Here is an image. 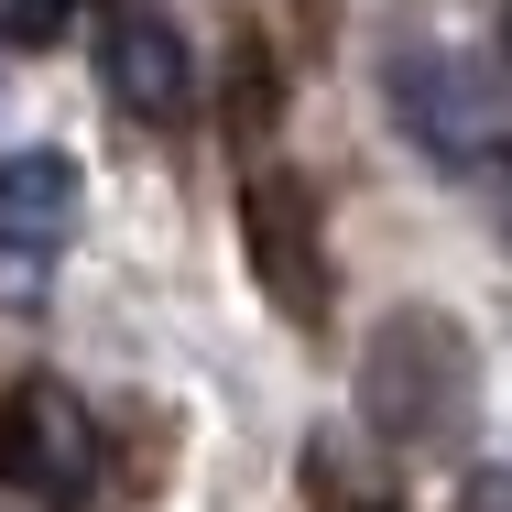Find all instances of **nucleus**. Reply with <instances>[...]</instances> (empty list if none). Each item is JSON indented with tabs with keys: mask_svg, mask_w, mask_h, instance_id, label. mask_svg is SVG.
I'll return each instance as SVG.
<instances>
[{
	"mask_svg": "<svg viewBox=\"0 0 512 512\" xmlns=\"http://www.w3.org/2000/svg\"><path fill=\"white\" fill-rule=\"evenodd\" d=\"M469 404H480V360H469V338L436 306H404V316L371 327V349H360V425L382 447L436 458V447L469 436Z\"/></svg>",
	"mask_w": 512,
	"mask_h": 512,
	"instance_id": "obj_1",
	"label": "nucleus"
},
{
	"mask_svg": "<svg viewBox=\"0 0 512 512\" xmlns=\"http://www.w3.org/2000/svg\"><path fill=\"white\" fill-rule=\"evenodd\" d=\"M0 480H11V502H33V512L88 502V480H99V414H88L77 382H55V371L11 382V404H0Z\"/></svg>",
	"mask_w": 512,
	"mask_h": 512,
	"instance_id": "obj_2",
	"label": "nucleus"
},
{
	"mask_svg": "<svg viewBox=\"0 0 512 512\" xmlns=\"http://www.w3.org/2000/svg\"><path fill=\"white\" fill-rule=\"evenodd\" d=\"M393 120L414 131V153L480 164V153L512 131V99H502V77L469 66L458 44H404V55H393Z\"/></svg>",
	"mask_w": 512,
	"mask_h": 512,
	"instance_id": "obj_3",
	"label": "nucleus"
},
{
	"mask_svg": "<svg viewBox=\"0 0 512 512\" xmlns=\"http://www.w3.org/2000/svg\"><path fill=\"white\" fill-rule=\"evenodd\" d=\"M240 251H251L262 295L295 316V327L327 316V251H316V186H306V175L262 164V175L240 186Z\"/></svg>",
	"mask_w": 512,
	"mask_h": 512,
	"instance_id": "obj_4",
	"label": "nucleus"
},
{
	"mask_svg": "<svg viewBox=\"0 0 512 512\" xmlns=\"http://www.w3.org/2000/svg\"><path fill=\"white\" fill-rule=\"evenodd\" d=\"M99 88L131 120H186L197 109V55H186V33H175V11H153V0H99Z\"/></svg>",
	"mask_w": 512,
	"mask_h": 512,
	"instance_id": "obj_5",
	"label": "nucleus"
},
{
	"mask_svg": "<svg viewBox=\"0 0 512 512\" xmlns=\"http://www.w3.org/2000/svg\"><path fill=\"white\" fill-rule=\"evenodd\" d=\"M77 207H88L77 153L33 142V153H11V164H0V240H11L22 262H55V251L77 240Z\"/></svg>",
	"mask_w": 512,
	"mask_h": 512,
	"instance_id": "obj_6",
	"label": "nucleus"
},
{
	"mask_svg": "<svg viewBox=\"0 0 512 512\" xmlns=\"http://www.w3.org/2000/svg\"><path fill=\"white\" fill-rule=\"evenodd\" d=\"M295 480H306V512H404V480H382L349 436H306Z\"/></svg>",
	"mask_w": 512,
	"mask_h": 512,
	"instance_id": "obj_7",
	"label": "nucleus"
},
{
	"mask_svg": "<svg viewBox=\"0 0 512 512\" xmlns=\"http://www.w3.org/2000/svg\"><path fill=\"white\" fill-rule=\"evenodd\" d=\"M66 22H77V0H0V44H11V55L66 44Z\"/></svg>",
	"mask_w": 512,
	"mask_h": 512,
	"instance_id": "obj_8",
	"label": "nucleus"
},
{
	"mask_svg": "<svg viewBox=\"0 0 512 512\" xmlns=\"http://www.w3.org/2000/svg\"><path fill=\"white\" fill-rule=\"evenodd\" d=\"M480 218L502 229V251H512V131L491 142V153H480Z\"/></svg>",
	"mask_w": 512,
	"mask_h": 512,
	"instance_id": "obj_9",
	"label": "nucleus"
},
{
	"mask_svg": "<svg viewBox=\"0 0 512 512\" xmlns=\"http://www.w3.org/2000/svg\"><path fill=\"white\" fill-rule=\"evenodd\" d=\"M458 512H512V469H469L458 480Z\"/></svg>",
	"mask_w": 512,
	"mask_h": 512,
	"instance_id": "obj_10",
	"label": "nucleus"
}]
</instances>
